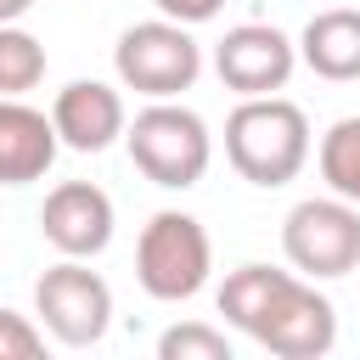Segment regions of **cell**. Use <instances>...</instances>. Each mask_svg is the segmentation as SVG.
<instances>
[{
  "label": "cell",
  "mask_w": 360,
  "mask_h": 360,
  "mask_svg": "<svg viewBox=\"0 0 360 360\" xmlns=\"http://www.w3.org/2000/svg\"><path fill=\"white\" fill-rule=\"evenodd\" d=\"M158 360H231V338L208 321H180L158 338Z\"/></svg>",
  "instance_id": "2e32d148"
},
{
  "label": "cell",
  "mask_w": 360,
  "mask_h": 360,
  "mask_svg": "<svg viewBox=\"0 0 360 360\" xmlns=\"http://www.w3.org/2000/svg\"><path fill=\"white\" fill-rule=\"evenodd\" d=\"M281 253L298 276L332 281L360 270V208L349 197H304L281 219Z\"/></svg>",
  "instance_id": "5b68a950"
},
{
  "label": "cell",
  "mask_w": 360,
  "mask_h": 360,
  "mask_svg": "<svg viewBox=\"0 0 360 360\" xmlns=\"http://www.w3.org/2000/svg\"><path fill=\"white\" fill-rule=\"evenodd\" d=\"M208 270H214V242L202 231L197 214H180V208H158L146 225H141V242H135V281L146 298L158 304H186L208 287Z\"/></svg>",
  "instance_id": "3957f363"
},
{
  "label": "cell",
  "mask_w": 360,
  "mask_h": 360,
  "mask_svg": "<svg viewBox=\"0 0 360 360\" xmlns=\"http://www.w3.org/2000/svg\"><path fill=\"white\" fill-rule=\"evenodd\" d=\"M34 315L62 349H90L112 326V287L84 259H56L34 281Z\"/></svg>",
  "instance_id": "8992f818"
},
{
  "label": "cell",
  "mask_w": 360,
  "mask_h": 360,
  "mask_svg": "<svg viewBox=\"0 0 360 360\" xmlns=\"http://www.w3.org/2000/svg\"><path fill=\"white\" fill-rule=\"evenodd\" d=\"M39 79H45V45L28 28L0 22V96H28Z\"/></svg>",
  "instance_id": "9a60e30c"
},
{
  "label": "cell",
  "mask_w": 360,
  "mask_h": 360,
  "mask_svg": "<svg viewBox=\"0 0 360 360\" xmlns=\"http://www.w3.org/2000/svg\"><path fill=\"white\" fill-rule=\"evenodd\" d=\"M259 349L281 354V360H321L332 343H338V309L326 292H315L309 276H292L276 287V298L264 304L259 326L248 332Z\"/></svg>",
  "instance_id": "52a82bcc"
},
{
  "label": "cell",
  "mask_w": 360,
  "mask_h": 360,
  "mask_svg": "<svg viewBox=\"0 0 360 360\" xmlns=\"http://www.w3.org/2000/svg\"><path fill=\"white\" fill-rule=\"evenodd\" d=\"M298 68V45L270 22H236L214 45V73L236 96H276Z\"/></svg>",
  "instance_id": "ba28073f"
},
{
  "label": "cell",
  "mask_w": 360,
  "mask_h": 360,
  "mask_svg": "<svg viewBox=\"0 0 360 360\" xmlns=\"http://www.w3.org/2000/svg\"><path fill=\"white\" fill-rule=\"evenodd\" d=\"M163 17H174V22H186V28H197V22H214L219 11H225V0H152Z\"/></svg>",
  "instance_id": "ac0fdd59"
},
{
  "label": "cell",
  "mask_w": 360,
  "mask_h": 360,
  "mask_svg": "<svg viewBox=\"0 0 360 360\" xmlns=\"http://www.w3.org/2000/svg\"><path fill=\"white\" fill-rule=\"evenodd\" d=\"M298 62L315 73V79H332V84H349L360 79V11L354 6H326L304 22L298 34Z\"/></svg>",
  "instance_id": "7c38bea8"
},
{
  "label": "cell",
  "mask_w": 360,
  "mask_h": 360,
  "mask_svg": "<svg viewBox=\"0 0 360 360\" xmlns=\"http://www.w3.org/2000/svg\"><path fill=\"white\" fill-rule=\"evenodd\" d=\"M321 180L360 208V118H338L321 135Z\"/></svg>",
  "instance_id": "5bb4252c"
},
{
  "label": "cell",
  "mask_w": 360,
  "mask_h": 360,
  "mask_svg": "<svg viewBox=\"0 0 360 360\" xmlns=\"http://www.w3.org/2000/svg\"><path fill=\"white\" fill-rule=\"evenodd\" d=\"M124 146H129V163L163 191L197 186L208 174V158H214V135H208L202 112H191L180 101L141 107L135 124H124Z\"/></svg>",
  "instance_id": "7a4b0ae2"
},
{
  "label": "cell",
  "mask_w": 360,
  "mask_h": 360,
  "mask_svg": "<svg viewBox=\"0 0 360 360\" xmlns=\"http://www.w3.org/2000/svg\"><path fill=\"white\" fill-rule=\"evenodd\" d=\"M225 158L248 186H287L309 163V118L287 96H242L225 118Z\"/></svg>",
  "instance_id": "6da1fadb"
},
{
  "label": "cell",
  "mask_w": 360,
  "mask_h": 360,
  "mask_svg": "<svg viewBox=\"0 0 360 360\" xmlns=\"http://www.w3.org/2000/svg\"><path fill=\"white\" fill-rule=\"evenodd\" d=\"M112 68H118V84L146 96V101H174L197 84L202 73V45L191 39L186 22L174 17H152V22H135L118 34L112 45Z\"/></svg>",
  "instance_id": "277c9868"
},
{
  "label": "cell",
  "mask_w": 360,
  "mask_h": 360,
  "mask_svg": "<svg viewBox=\"0 0 360 360\" xmlns=\"http://www.w3.org/2000/svg\"><path fill=\"white\" fill-rule=\"evenodd\" d=\"M34 354H45V326L0 304V360H34Z\"/></svg>",
  "instance_id": "e0dca14e"
},
{
  "label": "cell",
  "mask_w": 360,
  "mask_h": 360,
  "mask_svg": "<svg viewBox=\"0 0 360 360\" xmlns=\"http://www.w3.org/2000/svg\"><path fill=\"white\" fill-rule=\"evenodd\" d=\"M56 152H62V141H56L51 112L28 107L22 96H0V186L45 180Z\"/></svg>",
  "instance_id": "8fae6325"
},
{
  "label": "cell",
  "mask_w": 360,
  "mask_h": 360,
  "mask_svg": "<svg viewBox=\"0 0 360 360\" xmlns=\"http://www.w3.org/2000/svg\"><path fill=\"white\" fill-rule=\"evenodd\" d=\"M112 197L90 180H62L45 191V208H39V231L45 242L62 253V259H96L107 253L112 242Z\"/></svg>",
  "instance_id": "9c48e42d"
},
{
  "label": "cell",
  "mask_w": 360,
  "mask_h": 360,
  "mask_svg": "<svg viewBox=\"0 0 360 360\" xmlns=\"http://www.w3.org/2000/svg\"><path fill=\"white\" fill-rule=\"evenodd\" d=\"M28 6H34V0H0V22H17Z\"/></svg>",
  "instance_id": "d6986e66"
},
{
  "label": "cell",
  "mask_w": 360,
  "mask_h": 360,
  "mask_svg": "<svg viewBox=\"0 0 360 360\" xmlns=\"http://www.w3.org/2000/svg\"><path fill=\"white\" fill-rule=\"evenodd\" d=\"M51 124H56V141H62V146H73V152H107V146L124 135L129 112H124V96H118L112 84H101V79H73V84L56 90Z\"/></svg>",
  "instance_id": "30bf717a"
},
{
  "label": "cell",
  "mask_w": 360,
  "mask_h": 360,
  "mask_svg": "<svg viewBox=\"0 0 360 360\" xmlns=\"http://www.w3.org/2000/svg\"><path fill=\"white\" fill-rule=\"evenodd\" d=\"M287 281V270H270V264H236L225 281H219V315L236 326V332H253L264 304L276 298V287Z\"/></svg>",
  "instance_id": "4fadbf2b"
}]
</instances>
